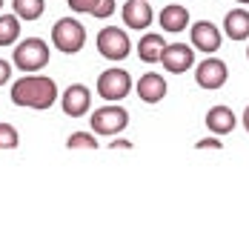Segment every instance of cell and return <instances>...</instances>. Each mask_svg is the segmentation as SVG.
Segmentation results:
<instances>
[{"instance_id": "1", "label": "cell", "mask_w": 249, "mask_h": 252, "mask_svg": "<svg viewBox=\"0 0 249 252\" xmlns=\"http://www.w3.org/2000/svg\"><path fill=\"white\" fill-rule=\"evenodd\" d=\"M58 100V83L46 75H23L12 83V103L26 109H52Z\"/></svg>"}, {"instance_id": "2", "label": "cell", "mask_w": 249, "mask_h": 252, "mask_svg": "<svg viewBox=\"0 0 249 252\" xmlns=\"http://www.w3.org/2000/svg\"><path fill=\"white\" fill-rule=\"evenodd\" d=\"M49 46L40 37H23L15 49H12V63L20 72H40L49 63Z\"/></svg>"}, {"instance_id": "3", "label": "cell", "mask_w": 249, "mask_h": 252, "mask_svg": "<svg viewBox=\"0 0 249 252\" xmlns=\"http://www.w3.org/2000/svg\"><path fill=\"white\" fill-rule=\"evenodd\" d=\"M52 43H55V49H61L63 55H78L83 49V43H86L83 23L75 20V17H61L52 26Z\"/></svg>"}, {"instance_id": "4", "label": "cell", "mask_w": 249, "mask_h": 252, "mask_svg": "<svg viewBox=\"0 0 249 252\" xmlns=\"http://www.w3.org/2000/svg\"><path fill=\"white\" fill-rule=\"evenodd\" d=\"M89 124H92L94 135L115 138L118 132H124L126 126H129V112H126L124 106H118V103H106V106H100V109L92 112Z\"/></svg>"}, {"instance_id": "5", "label": "cell", "mask_w": 249, "mask_h": 252, "mask_svg": "<svg viewBox=\"0 0 249 252\" xmlns=\"http://www.w3.org/2000/svg\"><path fill=\"white\" fill-rule=\"evenodd\" d=\"M132 92V75L126 72V69H106V72H100L97 75V94L103 97V100H109V103H118V100H124L126 94Z\"/></svg>"}, {"instance_id": "6", "label": "cell", "mask_w": 249, "mask_h": 252, "mask_svg": "<svg viewBox=\"0 0 249 252\" xmlns=\"http://www.w3.org/2000/svg\"><path fill=\"white\" fill-rule=\"evenodd\" d=\"M97 52L106 58V61L118 63L126 61L129 52H132V43H129V34L118 26H106V29L97 32Z\"/></svg>"}, {"instance_id": "7", "label": "cell", "mask_w": 249, "mask_h": 252, "mask_svg": "<svg viewBox=\"0 0 249 252\" xmlns=\"http://www.w3.org/2000/svg\"><path fill=\"white\" fill-rule=\"evenodd\" d=\"M226 78H229V66L220 61V58H206V61H201L195 66V83L201 89H206V92L220 89L226 83Z\"/></svg>"}, {"instance_id": "8", "label": "cell", "mask_w": 249, "mask_h": 252, "mask_svg": "<svg viewBox=\"0 0 249 252\" xmlns=\"http://www.w3.org/2000/svg\"><path fill=\"white\" fill-rule=\"evenodd\" d=\"M189 40H192V49L203 55H215L220 49V29L212 20H198L189 26Z\"/></svg>"}, {"instance_id": "9", "label": "cell", "mask_w": 249, "mask_h": 252, "mask_svg": "<svg viewBox=\"0 0 249 252\" xmlns=\"http://www.w3.org/2000/svg\"><path fill=\"white\" fill-rule=\"evenodd\" d=\"M160 63L172 75H184V72H189L195 66V49L187 46V43H169L163 49V55H160Z\"/></svg>"}, {"instance_id": "10", "label": "cell", "mask_w": 249, "mask_h": 252, "mask_svg": "<svg viewBox=\"0 0 249 252\" xmlns=\"http://www.w3.org/2000/svg\"><path fill=\"white\" fill-rule=\"evenodd\" d=\"M61 106L69 118H83V115H89V106H92V92L83 83H72L61 94Z\"/></svg>"}, {"instance_id": "11", "label": "cell", "mask_w": 249, "mask_h": 252, "mask_svg": "<svg viewBox=\"0 0 249 252\" xmlns=\"http://www.w3.org/2000/svg\"><path fill=\"white\" fill-rule=\"evenodd\" d=\"M121 17H124V26L129 29H149L152 20H155V12L146 0H126L124 9H121Z\"/></svg>"}, {"instance_id": "12", "label": "cell", "mask_w": 249, "mask_h": 252, "mask_svg": "<svg viewBox=\"0 0 249 252\" xmlns=\"http://www.w3.org/2000/svg\"><path fill=\"white\" fill-rule=\"evenodd\" d=\"M138 97L143 103H160L166 97V80L157 72H146L138 78Z\"/></svg>"}, {"instance_id": "13", "label": "cell", "mask_w": 249, "mask_h": 252, "mask_svg": "<svg viewBox=\"0 0 249 252\" xmlns=\"http://www.w3.org/2000/svg\"><path fill=\"white\" fill-rule=\"evenodd\" d=\"M206 129L212 132V135H229L235 129V124H238V118H235V112L229 109V106H223V103H218V106H212V109L206 112Z\"/></svg>"}, {"instance_id": "14", "label": "cell", "mask_w": 249, "mask_h": 252, "mask_svg": "<svg viewBox=\"0 0 249 252\" xmlns=\"http://www.w3.org/2000/svg\"><path fill=\"white\" fill-rule=\"evenodd\" d=\"M223 32L229 40H247L249 37V12L247 9H229L223 15Z\"/></svg>"}, {"instance_id": "15", "label": "cell", "mask_w": 249, "mask_h": 252, "mask_svg": "<svg viewBox=\"0 0 249 252\" xmlns=\"http://www.w3.org/2000/svg\"><path fill=\"white\" fill-rule=\"evenodd\" d=\"M187 26H189L187 6H181V3H169V6H163V9H160V29H163V32L181 34Z\"/></svg>"}, {"instance_id": "16", "label": "cell", "mask_w": 249, "mask_h": 252, "mask_svg": "<svg viewBox=\"0 0 249 252\" xmlns=\"http://www.w3.org/2000/svg\"><path fill=\"white\" fill-rule=\"evenodd\" d=\"M163 49H166V40H163L157 32H146L138 40V58L143 63H160Z\"/></svg>"}, {"instance_id": "17", "label": "cell", "mask_w": 249, "mask_h": 252, "mask_svg": "<svg viewBox=\"0 0 249 252\" xmlns=\"http://www.w3.org/2000/svg\"><path fill=\"white\" fill-rule=\"evenodd\" d=\"M20 37V17L0 15V46H15Z\"/></svg>"}, {"instance_id": "18", "label": "cell", "mask_w": 249, "mask_h": 252, "mask_svg": "<svg viewBox=\"0 0 249 252\" xmlns=\"http://www.w3.org/2000/svg\"><path fill=\"white\" fill-rule=\"evenodd\" d=\"M12 9H15V15L20 20H37L43 15L46 3L43 0H12Z\"/></svg>"}, {"instance_id": "19", "label": "cell", "mask_w": 249, "mask_h": 252, "mask_svg": "<svg viewBox=\"0 0 249 252\" xmlns=\"http://www.w3.org/2000/svg\"><path fill=\"white\" fill-rule=\"evenodd\" d=\"M66 149H97L94 132H72L66 138Z\"/></svg>"}, {"instance_id": "20", "label": "cell", "mask_w": 249, "mask_h": 252, "mask_svg": "<svg viewBox=\"0 0 249 252\" xmlns=\"http://www.w3.org/2000/svg\"><path fill=\"white\" fill-rule=\"evenodd\" d=\"M17 143H20L17 129L6 121H0V149H17Z\"/></svg>"}, {"instance_id": "21", "label": "cell", "mask_w": 249, "mask_h": 252, "mask_svg": "<svg viewBox=\"0 0 249 252\" xmlns=\"http://www.w3.org/2000/svg\"><path fill=\"white\" fill-rule=\"evenodd\" d=\"M112 12H115V0H97V6L92 9V17H97V20H106Z\"/></svg>"}, {"instance_id": "22", "label": "cell", "mask_w": 249, "mask_h": 252, "mask_svg": "<svg viewBox=\"0 0 249 252\" xmlns=\"http://www.w3.org/2000/svg\"><path fill=\"white\" fill-rule=\"evenodd\" d=\"M94 6H97V0H69V9L80 12V15H92Z\"/></svg>"}, {"instance_id": "23", "label": "cell", "mask_w": 249, "mask_h": 252, "mask_svg": "<svg viewBox=\"0 0 249 252\" xmlns=\"http://www.w3.org/2000/svg\"><path fill=\"white\" fill-rule=\"evenodd\" d=\"M9 80H12V63L0 58V86H3V83H9Z\"/></svg>"}, {"instance_id": "24", "label": "cell", "mask_w": 249, "mask_h": 252, "mask_svg": "<svg viewBox=\"0 0 249 252\" xmlns=\"http://www.w3.org/2000/svg\"><path fill=\"white\" fill-rule=\"evenodd\" d=\"M195 149H223V143L218 138H203V141L195 143Z\"/></svg>"}, {"instance_id": "25", "label": "cell", "mask_w": 249, "mask_h": 252, "mask_svg": "<svg viewBox=\"0 0 249 252\" xmlns=\"http://www.w3.org/2000/svg\"><path fill=\"white\" fill-rule=\"evenodd\" d=\"M109 149H132V141H109Z\"/></svg>"}, {"instance_id": "26", "label": "cell", "mask_w": 249, "mask_h": 252, "mask_svg": "<svg viewBox=\"0 0 249 252\" xmlns=\"http://www.w3.org/2000/svg\"><path fill=\"white\" fill-rule=\"evenodd\" d=\"M244 129H247V132H249V106H247V109H244Z\"/></svg>"}, {"instance_id": "27", "label": "cell", "mask_w": 249, "mask_h": 252, "mask_svg": "<svg viewBox=\"0 0 249 252\" xmlns=\"http://www.w3.org/2000/svg\"><path fill=\"white\" fill-rule=\"evenodd\" d=\"M235 3H249V0H235Z\"/></svg>"}, {"instance_id": "28", "label": "cell", "mask_w": 249, "mask_h": 252, "mask_svg": "<svg viewBox=\"0 0 249 252\" xmlns=\"http://www.w3.org/2000/svg\"><path fill=\"white\" fill-rule=\"evenodd\" d=\"M247 61H249V46H247Z\"/></svg>"}, {"instance_id": "29", "label": "cell", "mask_w": 249, "mask_h": 252, "mask_svg": "<svg viewBox=\"0 0 249 252\" xmlns=\"http://www.w3.org/2000/svg\"><path fill=\"white\" fill-rule=\"evenodd\" d=\"M0 9H3V0H0Z\"/></svg>"}]
</instances>
